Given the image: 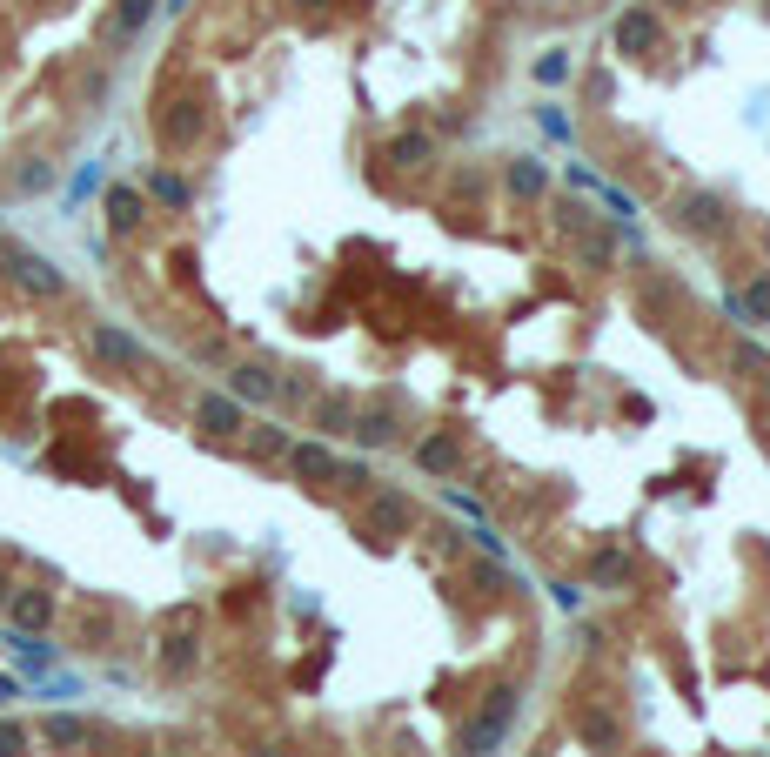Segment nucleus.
I'll use <instances>...</instances> for the list:
<instances>
[{
    "instance_id": "nucleus-1",
    "label": "nucleus",
    "mask_w": 770,
    "mask_h": 757,
    "mask_svg": "<svg viewBox=\"0 0 770 757\" xmlns=\"http://www.w3.org/2000/svg\"><path fill=\"white\" fill-rule=\"evenodd\" d=\"M516 704H523V691H516V684H496V691L483 697V711L462 724V757H496V744H503L509 724H516Z\"/></svg>"
},
{
    "instance_id": "nucleus-2",
    "label": "nucleus",
    "mask_w": 770,
    "mask_h": 757,
    "mask_svg": "<svg viewBox=\"0 0 770 757\" xmlns=\"http://www.w3.org/2000/svg\"><path fill=\"white\" fill-rule=\"evenodd\" d=\"M228 396L235 402H275L282 396V376H275L268 362H235V369H228Z\"/></svg>"
},
{
    "instance_id": "nucleus-3",
    "label": "nucleus",
    "mask_w": 770,
    "mask_h": 757,
    "mask_svg": "<svg viewBox=\"0 0 770 757\" xmlns=\"http://www.w3.org/2000/svg\"><path fill=\"white\" fill-rule=\"evenodd\" d=\"M670 215H677L683 228H697V235H710V228L730 215V201L717 195V188H697V195H683V201H670Z\"/></svg>"
},
{
    "instance_id": "nucleus-4",
    "label": "nucleus",
    "mask_w": 770,
    "mask_h": 757,
    "mask_svg": "<svg viewBox=\"0 0 770 757\" xmlns=\"http://www.w3.org/2000/svg\"><path fill=\"white\" fill-rule=\"evenodd\" d=\"M288 469H295L302 483H329V490H335V469H342V456H335L329 443H288Z\"/></svg>"
},
{
    "instance_id": "nucleus-5",
    "label": "nucleus",
    "mask_w": 770,
    "mask_h": 757,
    "mask_svg": "<svg viewBox=\"0 0 770 757\" xmlns=\"http://www.w3.org/2000/svg\"><path fill=\"white\" fill-rule=\"evenodd\" d=\"M349 429H355V443H362V449H382V443H396V436H402V409H396V402H375V409H362Z\"/></svg>"
},
{
    "instance_id": "nucleus-6",
    "label": "nucleus",
    "mask_w": 770,
    "mask_h": 757,
    "mask_svg": "<svg viewBox=\"0 0 770 757\" xmlns=\"http://www.w3.org/2000/svg\"><path fill=\"white\" fill-rule=\"evenodd\" d=\"M195 423L208 429V436H235L248 416H242V402H235V396H215V389H208V396H195Z\"/></svg>"
},
{
    "instance_id": "nucleus-7",
    "label": "nucleus",
    "mask_w": 770,
    "mask_h": 757,
    "mask_svg": "<svg viewBox=\"0 0 770 757\" xmlns=\"http://www.w3.org/2000/svg\"><path fill=\"white\" fill-rule=\"evenodd\" d=\"M657 14H650V7H630V14H616V47H623V54H650V47H657Z\"/></svg>"
},
{
    "instance_id": "nucleus-8",
    "label": "nucleus",
    "mask_w": 770,
    "mask_h": 757,
    "mask_svg": "<svg viewBox=\"0 0 770 757\" xmlns=\"http://www.w3.org/2000/svg\"><path fill=\"white\" fill-rule=\"evenodd\" d=\"M94 349L108 362H121V369H148V349H141L128 329H114V322H94Z\"/></svg>"
},
{
    "instance_id": "nucleus-9",
    "label": "nucleus",
    "mask_w": 770,
    "mask_h": 757,
    "mask_svg": "<svg viewBox=\"0 0 770 757\" xmlns=\"http://www.w3.org/2000/svg\"><path fill=\"white\" fill-rule=\"evenodd\" d=\"M416 463L436 469V476H449V469L462 463V436H456V429H429V436L416 443Z\"/></svg>"
},
{
    "instance_id": "nucleus-10",
    "label": "nucleus",
    "mask_w": 770,
    "mask_h": 757,
    "mask_svg": "<svg viewBox=\"0 0 770 757\" xmlns=\"http://www.w3.org/2000/svg\"><path fill=\"white\" fill-rule=\"evenodd\" d=\"M141 215H148V208H141V195H134V188H108V228H114V235H134V228H141Z\"/></svg>"
},
{
    "instance_id": "nucleus-11",
    "label": "nucleus",
    "mask_w": 770,
    "mask_h": 757,
    "mask_svg": "<svg viewBox=\"0 0 770 757\" xmlns=\"http://www.w3.org/2000/svg\"><path fill=\"white\" fill-rule=\"evenodd\" d=\"M543 188H550V175H543V168H536V161H529V155H516V161H509V195L536 201V195H543Z\"/></svg>"
},
{
    "instance_id": "nucleus-12",
    "label": "nucleus",
    "mask_w": 770,
    "mask_h": 757,
    "mask_svg": "<svg viewBox=\"0 0 770 757\" xmlns=\"http://www.w3.org/2000/svg\"><path fill=\"white\" fill-rule=\"evenodd\" d=\"M737 309H744V329H764V322H770V275L737 295Z\"/></svg>"
},
{
    "instance_id": "nucleus-13",
    "label": "nucleus",
    "mask_w": 770,
    "mask_h": 757,
    "mask_svg": "<svg viewBox=\"0 0 770 757\" xmlns=\"http://www.w3.org/2000/svg\"><path fill=\"white\" fill-rule=\"evenodd\" d=\"M590 577L603 583V590H616V583H630V557H623V550H596Z\"/></svg>"
},
{
    "instance_id": "nucleus-14",
    "label": "nucleus",
    "mask_w": 770,
    "mask_h": 757,
    "mask_svg": "<svg viewBox=\"0 0 770 757\" xmlns=\"http://www.w3.org/2000/svg\"><path fill=\"white\" fill-rule=\"evenodd\" d=\"M375 523H382V530H409V523H416V503H409V496H375Z\"/></svg>"
},
{
    "instance_id": "nucleus-15",
    "label": "nucleus",
    "mask_w": 770,
    "mask_h": 757,
    "mask_svg": "<svg viewBox=\"0 0 770 757\" xmlns=\"http://www.w3.org/2000/svg\"><path fill=\"white\" fill-rule=\"evenodd\" d=\"M315 423L329 429V436H349V423H355V402H349V396H329L322 409H315Z\"/></svg>"
},
{
    "instance_id": "nucleus-16",
    "label": "nucleus",
    "mask_w": 770,
    "mask_h": 757,
    "mask_svg": "<svg viewBox=\"0 0 770 757\" xmlns=\"http://www.w3.org/2000/svg\"><path fill=\"white\" fill-rule=\"evenodd\" d=\"M47 610H54V603H47V590H21V597H14V624L41 630V624H47Z\"/></svg>"
},
{
    "instance_id": "nucleus-17",
    "label": "nucleus",
    "mask_w": 770,
    "mask_h": 757,
    "mask_svg": "<svg viewBox=\"0 0 770 757\" xmlns=\"http://www.w3.org/2000/svg\"><path fill=\"white\" fill-rule=\"evenodd\" d=\"M369 483H375V469L362 463V456H355V463L342 456V469H335V490H369Z\"/></svg>"
},
{
    "instance_id": "nucleus-18",
    "label": "nucleus",
    "mask_w": 770,
    "mask_h": 757,
    "mask_svg": "<svg viewBox=\"0 0 770 757\" xmlns=\"http://www.w3.org/2000/svg\"><path fill=\"white\" fill-rule=\"evenodd\" d=\"M14 657H21L27 670H47V664H54V650H47L41 637H14Z\"/></svg>"
},
{
    "instance_id": "nucleus-19",
    "label": "nucleus",
    "mask_w": 770,
    "mask_h": 757,
    "mask_svg": "<svg viewBox=\"0 0 770 757\" xmlns=\"http://www.w3.org/2000/svg\"><path fill=\"white\" fill-rule=\"evenodd\" d=\"M583 737H590L596 751H610V744H616V717H603V711H590V717H583Z\"/></svg>"
},
{
    "instance_id": "nucleus-20",
    "label": "nucleus",
    "mask_w": 770,
    "mask_h": 757,
    "mask_svg": "<svg viewBox=\"0 0 770 757\" xmlns=\"http://www.w3.org/2000/svg\"><path fill=\"white\" fill-rule=\"evenodd\" d=\"M288 449V429L282 423H255V456H282Z\"/></svg>"
},
{
    "instance_id": "nucleus-21",
    "label": "nucleus",
    "mask_w": 770,
    "mask_h": 757,
    "mask_svg": "<svg viewBox=\"0 0 770 757\" xmlns=\"http://www.w3.org/2000/svg\"><path fill=\"white\" fill-rule=\"evenodd\" d=\"M389 155H396L402 168H416V161H429V134H402V141L389 148Z\"/></svg>"
},
{
    "instance_id": "nucleus-22",
    "label": "nucleus",
    "mask_w": 770,
    "mask_h": 757,
    "mask_svg": "<svg viewBox=\"0 0 770 757\" xmlns=\"http://www.w3.org/2000/svg\"><path fill=\"white\" fill-rule=\"evenodd\" d=\"M14 188H21V195H41V188H54V168H47V161H27Z\"/></svg>"
},
{
    "instance_id": "nucleus-23",
    "label": "nucleus",
    "mask_w": 770,
    "mask_h": 757,
    "mask_svg": "<svg viewBox=\"0 0 770 757\" xmlns=\"http://www.w3.org/2000/svg\"><path fill=\"white\" fill-rule=\"evenodd\" d=\"M47 737H54V744H81L88 724H81V717H47Z\"/></svg>"
},
{
    "instance_id": "nucleus-24",
    "label": "nucleus",
    "mask_w": 770,
    "mask_h": 757,
    "mask_svg": "<svg viewBox=\"0 0 770 757\" xmlns=\"http://www.w3.org/2000/svg\"><path fill=\"white\" fill-rule=\"evenodd\" d=\"M154 195L168 201V208H188V181H181V175H154Z\"/></svg>"
},
{
    "instance_id": "nucleus-25",
    "label": "nucleus",
    "mask_w": 770,
    "mask_h": 757,
    "mask_svg": "<svg viewBox=\"0 0 770 757\" xmlns=\"http://www.w3.org/2000/svg\"><path fill=\"white\" fill-rule=\"evenodd\" d=\"M536 81H543V88L570 81V61H563V54H543V61H536Z\"/></svg>"
},
{
    "instance_id": "nucleus-26",
    "label": "nucleus",
    "mask_w": 770,
    "mask_h": 757,
    "mask_svg": "<svg viewBox=\"0 0 770 757\" xmlns=\"http://www.w3.org/2000/svg\"><path fill=\"white\" fill-rule=\"evenodd\" d=\"M442 496H449V510H462V516H476V523H483V503H476V496H462L456 483H449V490H442Z\"/></svg>"
},
{
    "instance_id": "nucleus-27",
    "label": "nucleus",
    "mask_w": 770,
    "mask_h": 757,
    "mask_svg": "<svg viewBox=\"0 0 770 757\" xmlns=\"http://www.w3.org/2000/svg\"><path fill=\"white\" fill-rule=\"evenodd\" d=\"M21 744H27L21 724H0V757H21Z\"/></svg>"
},
{
    "instance_id": "nucleus-28",
    "label": "nucleus",
    "mask_w": 770,
    "mask_h": 757,
    "mask_svg": "<svg viewBox=\"0 0 770 757\" xmlns=\"http://www.w3.org/2000/svg\"><path fill=\"white\" fill-rule=\"evenodd\" d=\"M550 597H556V610H583V590H576V583H550Z\"/></svg>"
},
{
    "instance_id": "nucleus-29",
    "label": "nucleus",
    "mask_w": 770,
    "mask_h": 757,
    "mask_svg": "<svg viewBox=\"0 0 770 757\" xmlns=\"http://www.w3.org/2000/svg\"><path fill=\"white\" fill-rule=\"evenodd\" d=\"M0 603H7V577H0Z\"/></svg>"
}]
</instances>
